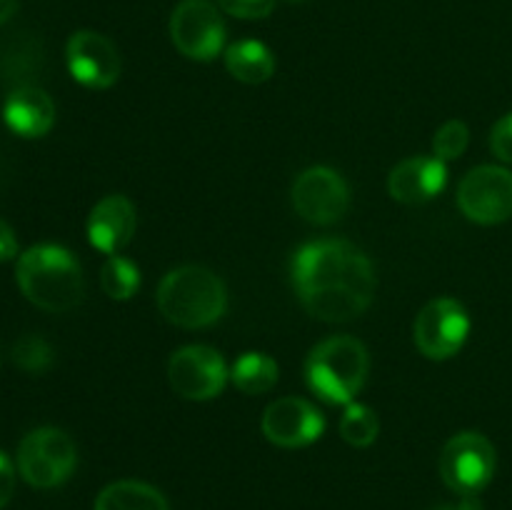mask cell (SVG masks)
<instances>
[{
	"label": "cell",
	"mask_w": 512,
	"mask_h": 510,
	"mask_svg": "<svg viewBox=\"0 0 512 510\" xmlns=\"http://www.w3.org/2000/svg\"><path fill=\"white\" fill-rule=\"evenodd\" d=\"M458 205L473 223H505L512 218V173L500 165L473 168L460 180Z\"/></svg>",
	"instance_id": "obj_10"
},
{
	"label": "cell",
	"mask_w": 512,
	"mask_h": 510,
	"mask_svg": "<svg viewBox=\"0 0 512 510\" xmlns=\"http://www.w3.org/2000/svg\"><path fill=\"white\" fill-rule=\"evenodd\" d=\"M18 255V238H15L13 228L0 218V263L15 258Z\"/></svg>",
	"instance_id": "obj_27"
},
{
	"label": "cell",
	"mask_w": 512,
	"mask_h": 510,
	"mask_svg": "<svg viewBox=\"0 0 512 510\" xmlns=\"http://www.w3.org/2000/svg\"><path fill=\"white\" fill-rule=\"evenodd\" d=\"M95 510H170L158 488L140 480H118L100 490Z\"/></svg>",
	"instance_id": "obj_18"
},
{
	"label": "cell",
	"mask_w": 512,
	"mask_h": 510,
	"mask_svg": "<svg viewBox=\"0 0 512 510\" xmlns=\"http://www.w3.org/2000/svg\"><path fill=\"white\" fill-rule=\"evenodd\" d=\"M378 433L380 420L375 410L363 403H350L343 420H340V435H343L345 443H350L353 448H368L378 440Z\"/></svg>",
	"instance_id": "obj_21"
},
{
	"label": "cell",
	"mask_w": 512,
	"mask_h": 510,
	"mask_svg": "<svg viewBox=\"0 0 512 510\" xmlns=\"http://www.w3.org/2000/svg\"><path fill=\"white\" fill-rule=\"evenodd\" d=\"M138 215L125 195H105L88 215V240L93 248L115 255L133 240Z\"/></svg>",
	"instance_id": "obj_15"
},
{
	"label": "cell",
	"mask_w": 512,
	"mask_h": 510,
	"mask_svg": "<svg viewBox=\"0 0 512 510\" xmlns=\"http://www.w3.org/2000/svg\"><path fill=\"white\" fill-rule=\"evenodd\" d=\"M173 45L190 60L218 58L225 48V23L210 0H183L170 15Z\"/></svg>",
	"instance_id": "obj_7"
},
{
	"label": "cell",
	"mask_w": 512,
	"mask_h": 510,
	"mask_svg": "<svg viewBox=\"0 0 512 510\" xmlns=\"http://www.w3.org/2000/svg\"><path fill=\"white\" fill-rule=\"evenodd\" d=\"M448 185V165L435 155H415L390 170L388 190L398 203L418 205L440 195Z\"/></svg>",
	"instance_id": "obj_14"
},
{
	"label": "cell",
	"mask_w": 512,
	"mask_h": 510,
	"mask_svg": "<svg viewBox=\"0 0 512 510\" xmlns=\"http://www.w3.org/2000/svg\"><path fill=\"white\" fill-rule=\"evenodd\" d=\"M230 370L225 358L208 345H185L170 355V388L185 400H213L223 393Z\"/></svg>",
	"instance_id": "obj_9"
},
{
	"label": "cell",
	"mask_w": 512,
	"mask_h": 510,
	"mask_svg": "<svg viewBox=\"0 0 512 510\" xmlns=\"http://www.w3.org/2000/svg\"><path fill=\"white\" fill-rule=\"evenodd\" d=\"M15 278L25 298L48 313H68L85 293L83 268L63 245L43 243L25 250L15 265Z\"/></svg>",
	"instance_id": "obj_2"
},
{
	"label": "cell",
	"mask_w": 512,
	"mask_h": 510,
	"mask_svg": "<svg viewBox=\"0 0 512 510\" xmlns=\"http://www.w3.org/2000/svg\"><path fill=\"white\" fill-rule=\"evenodd\" d=\"M15 365H20L28 373H43L53 363V350L40 335H23L13 348Z\"/></svg>",
	"instance_id": "obj_23"
},
{
	"label": "cell",
	"mask_w": 512,
	"mask_h": 510,
	"mask_svg": "<svg viewBox=\"0 0 512 510\" xmlns=\"http://www.w3.org/2000/svg\"><path fill=\"white\" fill-rule=\"evenodd\" d=\"M293 285L313 318L345 323L373 303L378 275L373 260L348 240L323 238L305 243L293 255Z\"/></svg>",
	"instance_id": "obj_1"
},
{
	"label": "cell",
	"mask_w": 512,
	"mask_h": 510,
	"mask_svg": "<svg viewBox=\"0 0 512 510\" xmlns=\"http://www.w3.org/2000/svg\"><path fill=\"white\" fill-rule=\"evenodd\" d=\"M78 450L73 438L58 428L30 430L18 448V470L33 488H55L73 475Z\"/></svg>",
	"instance_id": "obj_5"
},
{
	"label": "cell",
	"mask_w": 512,
	"mask_h": 510,
	"mask_svg": "<svg viewBox=\"0 0 512 510\" xmlns=\"http://www.w3.org/2000/svg\"><path fill=\"white\" fill-rule=\"evenodd\" d=\"M290 3H303V0H290Z\"/></svg>",
	"instance_id": "obj_30"
},
{
	"label": "cell",
	"mask_w": 512,
	"mask_h": 510,
	"mask_svg": "<svg viewBox=\"0 0 512 510\" xmlns=\"http://www.w3.org/2000/svg\"><path fill=\"white\" fill-rule=\"evenodd\" d=\"M370 373L368 348L350 335H333L310 350L305 360V380L320 400L330 405H350L363 390Z\"/></svg>",
	"instance_id": "obj_4"
},
{
	"label": "cell",
	"mask_w": 512,
	"mask_h": 510,
	"mask_svg": "<svg viewBox=\"0 0 512 510\" xmlns=\"http://www.w3.org/2000/svg\"><path fill=\"white\" fill-rule=\"evenodd\" d=\"M3 120L20 138H43L55 123V105L40 88H18L3 105Z\"/></svg>",
	"instance_id": "obj_16"
},
{
	"label": "cell",
	"mask_w": 512,
	"mask_h": 510,
	"mask_svg": "<svg viewBox=\"0 0 512 510\" xmlns=\"http://www.w3.org/2000/svg\"><path fill=\"white\" fill-rule=\"evenodd\" d=\"M280 368L268 353H243L230 368V380L245 395L268 393L278 383Z\"/></svg>",
	"instance_id": "obj_19"
},
{
	"label": "cell",
	"mask_w": 512,
	"mask_h": 510,
	"mask_svg": "<svg viewBox=\"0 0 512 510\" xmlns=\"http://www.w3.org/2000/svg\"><path fill=\"white\" fill-rule=\"evenodd\" d=\"M15 493V468L8 455L0 450V510L10 503Z\"/></svg>",
	"instance_id": "obj_26"
},
{
	"label": "cell",
	"mask_w": 512,
	"mask_h": 510,
	"mask_svg": "<svg viewBox=\"0 0 512 510\" xmlns=\"http://www.w3.org/2000/svg\"><path fill=\"white\" fill-rule=\"evenodd\" d=\"M165 320L180 328H208L218 323L228 308L225 283L203 265H183L160 280L155 295Z\"/></svg>",
	"instance_id": "obj_3"
},
{
	"label": "cell",
	"mask_w": 512,
	"mask_h": 510,
	"mask_svg": "<svg viewBox=\"0 0 512 510\" xmlns=\"http://www.w3.org/2000/svg\"><path fill=\"white\" fill-rule=\"evenodd\" d=\"M225 68L240 83L260 85L273 78L275 58L260 40H240L225 50Z\"/></svg>",
	"instance_id": "obj_17"
},
{
	"label": "cell",
	"mask_w": 512,
	"mask_h": 510,
	"mask_svg": "<svg viewBox=\"0 0 512 510\" xmlns=\"http://www.w3.org/2000/svg\"><path fill=\"white\" fill-rule=\"evenodd\" d=\"M350 205V188L343 175L325 165L303 170L293 183V208L315 225L338 223Z\"/></svg>",
	"instance_id": "obj_11"
},
{
	"label": "cell",
	"mask_w": 512,
	"mask_h": 510,
	"mask_svg": "<svg viewBox=\"0 0 512 510\" xmlns=\"http://www.w3.org/2000/svg\"><path fill=\"white\" fill-rule=\"evenodd\" d=\"M498 455L485 435L465 430L453 435L440 453V475L460 495H478L493 480Z\"/></svg>",
	"instance_id": "obj_6"
},
{
	"label": "cell",
	"mask_w": 512,
	"mask_h": 510,
	"mask_svg": "<svg viewBox=\"0 0 512 510\" xmlns=\"http://www.w3.org/2000/svg\"><path fill=\"white\" fill-rule=\"evenodd\" d=\"M220 10L243 20H258L273 13L275 0H218Z\"/></svg>",
	"instance_id": "obj_24"
},
{
	"label": "cell",
	"mask_w": 512,
	"mask_h": 510,
	"mask_svg": "<svg viewBox=\"0 0 512 510\" xmlns=\"http://www.w3.org/2000/svg\"><path fill=\"white\" fill-rule=\"evenodd\" d=\"M68 70L85 88H110L120 78V55L105 35L78 30L65 45Z\"/></svg>",
	"instance_id": "obj_13"
},
{
	"label": "cell",
	"mask_w": 512,
	"mask_h": 510,
	"mask_svg": "<svg viewBox=\"0 0 512 510\" xmlns=\"http://www.w3.org/2000/svg\"><path fill=\"white\" fill-rule=\"evenodd\" d=\"M490 150L495 158L512 165V113L503 115L490 130Z\"/></svg>",
	"instance_id": "obj_25"
},
{
	"label": "cell",
	"mask_w": 512,
	"mask_h": 510,
	"mask_svg": "<svg viewBox=\"0 0 512 510\" xmlns=\"http://www.w3.org/2000/svg\"><path fill=\"white\" fill-rule=\"evenodd\" d=\"M263 435L280 448H305L325 433V418L310 400L280 398L265 408Z\"/></svg>",
	"instance_id": "obj_12"
},
{
	"label": "cell",
	"mask_w": 512,
	"mask_h": 510,
	"mask_svg": "<svg viewBox=\"0 0 512 510\" xmlns=\"http://www.w3.org/2000/svg\"><path fill=\"white\" fill-rule=\"evenodd\" d=\"M15 8H18V0H0V25L15 13Z\"/></svg>",
	"instance_id": "obj_29"
},
{
	"label": "cell",
	"mask_w": 512,
	"mask_h": 510,
	"mask_svg": "<svg viewBox=\"0 0 512 510\" xmlns=\"http://www.w3.org/2000/svg\"><path fill=\"white\" fill-rule=\"evenodd\" d=\"M470 333V318L455 298H435L415 318L413 338L420 353L430 360L458 355Z\"/></svg>",
	"instance_id": "obj_8"
},
{
	"label": "cell",
	"mask_w": 512,
	"mask_h": 510,
	"mask_svg": "<svg viewBox=\"0 0 512 510\" xmlns=\"http://www.w3.org/2000/svg\"><path fill=\"white\" fill-rule=\"evenodd\" d=\"M100 285L103 293L113 300H130L140 288V270L133 260L123 255H108L103 270H100Z\"/></svg>",
	"instance_id": "obj_20"
},
{
	"label": "cell",
	"mask_w": 512,
	"mask_h": 510,
	"mask_svg": "<svg viewBox=\"0 0 512 510\" xmlns=\"http://www.w3.org/2000/svg\"><path fill=\"white\" fill-rule=\"evenodd\" d=\"M470 130L463 120H448L433 138V155L443 163L460 158L468 150Z\"/></svg>",
	"instance_id": "obj_22"
},
{
	"label": "cell",
	"mask_w": 512,
	"mask_h": 510,
	"mask_svg": "<svg viewBox=\"0 0 512 510\" xmlns=\"http://www.w3.org/2000/svg\"><path fill=\"white\" fill-rule=\"evenodd\" d=\"M438 510H483V505H480V500L475 498V495H463V500H460V503L443 505V508H438Z\"/></svg>",
	"instance_id": "obj_28"
}]
</instances>
